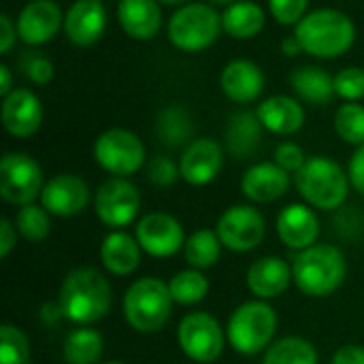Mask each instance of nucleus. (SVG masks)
Returning a JSON list of instances; mask_svg holds the SVG:
<instances>
[{"instance_id":"nucleus-1","label":"nucleus","mask_w":364,"mask_h":364,"mask_svg":"<svg viewBox=\"0 0 364 364\" xmlns=\"http://www.w3.org/2000/svg\"><path fill=\"white\" fill-rule=\"evenodd\" d=\"M58 303L66 320L87 326L107 318L113 305V290L96 269H75L62 282Z\"/></svg>"},{"instance_id":"nucleus-2","label":"nucleus","mask_w":364,"mask_h":364,"mask_svg":"<svg viewBox=\"0 0 364 364\" xmlns=\"http://www.w3.org/2000/svg\"><path fill=\"white\" fill-rule=\"evenodd\" d=\"M294 36L303 51L314 58H339L352 49L356 26L350 15L339 9H318L294 26Z\"/></svg>"},{"instance_id":"nucleus-3","label":"nucleus","mask_w":364,"mask_h":364,"mask_svg":"<svg viewBox=\"0 0 364 364\" xmlns=\"http://www.w3.org/2000/svg\"><path fill=\"white\" fill-rule=\"evenodd\" d=\"M346 256L335 245H311L299 252L292 260L294 284L303 294L314 299H322L337 292L346 279Z\"/></svg>"},{"instance_id":"nucleus-4","label":"nucleus","mask_w":364,"mask_h":364,"mask_svg":"<svg viewBox=\"0 0 364 364\" xmlns=\"http://www.w3.org/2000/svg\"><path fill=\"white\" fill-rule=\"evenodd\" d=\"M294 181L299 194L307 200V205L322 211L339 209L346 203L350 190V177L346 175V171L335 160L324 156L307 158Z\"/></svg>"},{"instance_id":"nucleus-5","label":"nucleus","mask_w":364,"mask_h":364,"mask_svg":"<svg viewBox=\"0 0 364 364\" xmlns=\"http://www.w3.org/2000/svg\"><path fill=\"white\" fill-rule=\"evenodd\" d=\"M173 303L168 284L158 277H143L126 290L124 316L134 331L158 333L171 320Z\"/></svg>"},{"instance_id":"nucleus-6","label":"nucleus","mask_w":364,"mask_h":364,"mask_svg":"<svg viewBox=\"0 0 364 364\" xmlns=\"http://www.w3.org/2000/svg\"><path fill=\"white\" fill-rule=\"evenodd\" d=\"M277 331V314L264 301H247L239 305L226 326V335L235 352L256 356L271 348Z\"/></svg>"},{"instance_id":"nucleus-7","label":"nucleus","mask_w":364,"mask_h":364,"mask_svg":"<svg viewBox=\"0 0 364 364\" xmlns=\"http://www.w3.org/2000/svg\"><path fill=\"white\" fill-rule=\"evenodd\" d=\"M168 41L186 53H198L211 47L222 32V15L207 2H188L179 6L166 26Z\"/></svg>"},{"instance_id":"nucleus-8","label":"nucleus","mask_w":364,"mask_h":364,"mask_svg":"<svg viewBox=\"0 0 364 364\" xmlns=\"http://www.w3.org/2000/svg\"><path fill=\"white\" fill-rule=\"evenodd\" d=\"M94 158L113 177H128L145 164V145L132 130L109 128L96 139Z\"/></svg>"},{"instance_id":"nucleus-9","label":"nucleus","mask_w":364,"mask_h":364,"mask_svg":"<svg viewBox=\"0 0 364 364\" xmlns=\"http://www.w3.org/2000/svg\"><path fill=\"white\" fill-rule=\"evenodd\" d=\"M41 164L21 151L4 154L0 160V196L11 205H32L43 192Z\"/></svg>"},{"instance_id":"nucleus-10","label":"nucleus","mask_w":364,"mask_h":364,"mask_svg":"<svg viewBox=\"0 0 364 364\" xmlns=\"http://www.w3.org/2000/svg\"><path fill=\"white\" fill-rule=\"evenodd\" d=\"M181 352L194 363H215L224 352V333L220 322L205 311L188 314L177 328Z\"/></svg>"},{"instance_id":"nucleus-11","label":"nucleus","mask_w":364,"mask_h":364,"mask_svg":"<svg viewBox=\"0 0 364 364\" xmlns=\"http://www.w3.org/2000/svg\"><path fill=\"white\" fill-rule=\"evenodd\" d=\"M141 209V194L126 177H111L94 194L96 218L109 228L128 226Z\"/></svg>"},{"instance_id":"nucleus-12","label":"nucleus","mask_w":364,"mask_h":364,"mask_svg":"<svg viewBox=\"0 0 364 364\" xmlns=\"http://www.w3.org/2000/svg\"><path fill=\"white\" fill-rule=\"evenodd\" d=\"M264 218L250 205H235L226 209L215 226L222 245L230 252H252L264 239Z\"/></svg>"},{"instance_id":"nucleus-13","label":"nucleus","mask_w":364,"mask_h":364,"mask_svg":"<svg viewBox=\"0 0 364 364\" xmlns=\"http://www.w3.org/2000/svg\"><path fill=\"white\" fill-rule=\"evenodd\" d=\"M136 241L154 258H168L183 250L186 235L181 224L168 213H147L136 224Z\"/></svg>"},{"instance_id":"nucleus-14","label":"nucleus","mask_w":364,"mask_h":364,"mask_svg":"<svg viewBox=\"0 0 364 364\" xmlns=\"http://www.w3.org/2000/svg\"><path fill=\"white\" fill-rule=\"evenodd\" d=\"M15 23L19 38L30 47H38L64 30V13L53 0H30L19 11Z\"/></svg>"},{"instance_id":"nucleus-15","label":"nucleus","mask_w":364,"mask_h":364,"mask_svg":"<svg viewBox=\"0 0 364 364\" xmlns=\"http://www.w3.org/2000/svg\"><path fill=\"white\" fill-rule=\"evenodd\" d=\"M90 203V188L79 175L62 173L51 177L41 192V207L51 215L73 218L79 215Z\"/></svg>"},{"instance_id":"nucleus-16","label":"nucleus","mask_w":364,"mask_h":364,"mask_svg":"<svg viewBox=\"0 0 364 364\" xmlns=\"http://www.w3.org/2000/svg\"><path fill=\"white\" fill-rule=\"evenodd\" d=\"M2 124L4 130L15 139L32 136L43 124V105L41 98L28 87H15L9 96L2 98Z\"/></svg>"},{"instance_id":"nucleus-17","label":"nucleus","mask_w":364,"mask_h":364,"mask_svg":"<svg viewBox=\"0 0 364 364\" xmlns=\"http://www.w3.org/2000/svg\"><path fill=\"white\" fill-rule=\"evenodd\" d=\"M224 166V151L215 139H194L181 154V179L190 186L211 183Z\"/></svg>"},{"instance_id":"nucleus-18","label":"nucleus","mask_w":364,"mask_h":364,"mask_svg":"<svg viewBox=\"0 0 364 364\" xmlns=\"http://www.w3.org/2000/svg\"><path fill=\"white\" fill-rule=\"evenodd\" d=\"M107 28V9L96 0H77L64 13V34L77 47L94 45Z\"/></svg>"},{"instance_id":"nucleus-19","label":"nucleus","mask_w":364,"mask_h":364,"mask_svg":"<svg viewBox=\"0 0 364 364\" xmlns=\"http://www.w3.org/2000/svg\"><path fill=\"white\" fill-rule=\"evenodd\" d=\"M220 85L226 98L239 105H247L256 100L264 90V73L262 68L245 58L230 60L220 73Z\"/></svg>"},{"instance_id":"nucleus-20","label":"nucleus","mask_w":364,"mask_h":364,"mask_svg":"<svg viewBox=\"0 0 364 364\" xmlns=\"http://www.w3.org/2000/svg\"><path fill=\"white\" fill-rule=\"evenodd\" d=\"M277 235L286 247L303 252L316 245V239L320 235L318 215L311 211V207L292 203L284 207L277 215Z\"/></svg>"},{"instance_id":"nucleus-21","label":"nucleus","mask_w":364,"mask_h":364,"mask_svg":"<svg viewBox=\"0 0 364 364\" xmlns=\"http://www.w3.org/2000/svg\"><path fill=\"white\" fill-rule=\"evenodd\" d=\"M290 188V173L275 162H260L250 166L241 179V192L252 203H275Z\"/></svg>"},{"instance_id":"nucleus-22","label":"nucleus","mask_w":364,"mask_h":364,"mask_svg":"<svg viewBox=\"0 0 364 364\" xmlns=\"http://www.w3.org/2000/svg\"><path fill=\"white\" fill-rule=\"evenodd\" d=\"M256 115H258L260 124L264 126V130L279 134V136L294 134L305 124L303 105L290 96H284V94H277V96L262 100L256 109Z\"/></svg>"},{"instance_id":"nucleus-23","label":"nucleus","mask_w":364,"mask_h":364,"mask_svg":"<svg viewBox=\"0 0 364 364\" xmlns=\"http://www.w3.org/2000/svg\"><path fill=\"white\" fill-rule=\"evenodd\" d=\"M117 21L122 30L136 41L154 38L162 28V11L158 0H119Z\"/></svg>"},{"instance_id":"nucleus-24","label":"nucleus","mask_w":364,"mask_h":364,"mask_svg":"<svg viewBox=\"0 0 364 364\" xmlns=\"http://www.w3.org/2000/svg\"><path fill=\"white\" fill-rule=\"evenodd\" d=\"M292 269L279 256H264L247 269V288L258 299H275L290 286Z\"/></svg>"},{"instance_id":"nucleus-25","label":"nucleus","mask_w":364,"mask_h":364,"mask_svg":"<svg viewBox=\"0 0 364 364\" xmlns=\"http://www.w3.org/2000/svg\"><path fill=\"white\" fill-rule=\"evenodd\" d=\"M102 267L113 275H130L141 264V245L134 237L113 230L100 243Z\"/></svg>"},{"instance_id":"nucleus-26","label":"nucleus","mask_w":364,"mask_h":364,"mask_svg":"<svg viewBox=\"0 0 364 364\" xmlns=\"http://www.w3.org/2000/svg\"><path fill=\"white\" fill-rule=\"evenodd\" d=\"M262 124L256 111H237L226 126V147L235 158H250L262 141Z\"/></svg>"},{"instance_id":"nucleus-27","label":"nucleus","mask_w":364,"mask_h":364,"mask_svg":"<svg viewBox=\"0 0 364 364\" xmlns=\"http://www.w3.org/2000/svg\"><path fill=\"white\" fill-rule=\"evenodd\" d=\"M267 23L264 9L252 0H237L222 13V30L239 41L254 38L262 32Z\"/></svg>"},{"instance_id":"nucleus-28","label":"nucleus","mask_w":364,"mask_h":364,"mask_svg":"<svg viewBox=\"0 0 364 364\" xmlns=\"http://www.w3.org/2000/svg\"><path fill=\"white\" fill-rule=\"evenodd\" d=\"M294 94L309 105H328L335 92V77L318 66H301L290 75Z\"/></svg>"},{"instance_id":"nucleus-29","label":"nucleus","mask_w":364,"mask_h":364,"mask_svg":"<svg viewBox=\"0 0 364 364\" xmlns=\"http://www.w3.org/2000/svg\"><path fill=\"white\" fill-rule=\"evenodd\" d=\"M156 132H158V139L166 147H181L194 134L192 115L183 107L171 105V107L160 111L158 122H156Z\"/></svg>"},{"instance_id":"nucleus-30","label":"nucleus","mask_w":364,"mask_h":364,"mask_svg":"<svg viewBox=\"0 0 364 364\" xmlns=\"http://www.w3.org/2000/svg\"><path fill=\"white\" fill-rule=\"evenodd\" d=\"M105 341L94 328H77L64 341V360L68 364H98Z\"/></svg>"},{"instance_id":"nucleus-31","label":"nucleus","mask_w":364,"mask_h":364,"mask_svg":"<svg viewBox=\"0 0 364 364\" xmlns=\"http://www.w3.org/2000/svg\"><path fill=\"white\" fill-rule=\"evenodd\" d=\"M220 252H222V241H220L218 232L205 230V228L190 235L183 245V256H186L188 264L198 271L211 269L218 262Z\"/></svg>"},{"instance_id":"nucleus-32","label":"nucleus","mask_w":364,"mask_h":364,"mask_svg":"<svg viewBox=\"0 0 364 364\" xmlns=\"http://www.w3.org/2000/svg\"><path fill=\"white\" fill-rule=\"evenodd\" d=\"M262 364H318V352L303 337H284L271 343Z\"/></svg>"},{"instance_id":"nucleus-33","label":"nucleus","mask_w":364,"mask_h":364,"mask_svg":"<svg viewBox=\"0 0 364 364\" xmlns=\"http://www.w3.org/2000/svg\"><path fill=\"white\" fill-rule=\"evenodd\" d=\"M168 290H171V296H173L175 303H179V305H196L207 296L209 282L198 269H188V271H179L171 279Z\"/></svg>"},{"instance_id":"nucleus-34","label":"nucleus","mask_w":364,"mask_h":364,"mask_svg":"<svg viewBox=\"0 0 364 364\" xmlns=\"http://www.w3.org/2000/svg\"><path fill=\"white\" fill-rule=\"evenodd\" d=\"M335 132L350 145H364V107L360 102H343L337 109Z\"/></svg>"},{"instance_id":"nucleus-35","label":"nucleus","mask_w":364,"mask_h":364,"mask_svg":"<svg viewBox=\"0 0 364 364\" xmlns=\"http://www.w3.org/2000/svg\"><path fill=\"white\" fill-rule=\"evenodd\" d=\"M15 228L17 232L30 241V243H38L43 239H47L49 230H51V222H49V211L45 207L38 205H26L19 209L17 218H15Z\"/></svg>"},{"instance_id":"nucleus-36","label":"nucleus","mask_w":364,"mask_h":364,"mask_svg":"<svg viewBox=\"0 0 364 364\" xmlns=\"http://www.w3.org/2000/svg\"><path fill=\"white\" fill-rule=\"evenodd\" d=\"M30 343L28 337L11 324L0 328V364H28Z\"/></svg>"},{"instance_id":"nucleus-37","label":"nucleus","mask_w":364,"mask_h":364,"mask_svg":"<svg viewBox=\"0 0 364 364\" xmlns=\"http://www.w3.org/2000/svg\"><path fill=\"white\" fill-rule=\"evenodd\" d=\"M19 70L34 85H47L53 79V62L36 49H28L19 58Z\"/></svg>"},{"instance_id":"nucleus-38","label":"nucleus","mask_w":364,"mask_h":364,"mask_svg":"<svg viewBox=\"0 0 364 364\" xmlns=\"http://www.w3.org/2000/svg\"><path fill=\"white\" fill-rule=\"evenodd\" d=\"M335 92L348 102H358L364 98V68L348 66L335 75Z\"/></svg>"},{"instance_id":"nucleus-39","label":"nucleus","mask_w":364,"mask_h":364,"mask_svg":"<svg viewBox=\"0 0 364 364\" xmlns=\"http://www.w3.org/2000/svg\"><path fill=\"white\" fill-rule=\"evenodd\" d=\"M181 177L179 164H175L168 156H156L147 162V179L158 188H168Z\"/></svg>"},{"instance_id":"nucleus-40","label":"nucleus","mask_w":364,"mask_h":364,"mask_svg":"<svg viewBox=\"0 0 364 364\" xmlns=\"http://www.w3.org/2000/svg\"><path fill=\"white\" fill-rule=\"evenodd\" d=\"M309 0H269L271 15L282 26H296L307 15Z\"/></svg>"},{"instance_id":"nucleus-41","label":"nucleus","mask_w":364,"mask_h":364,"mask_svg":"<svg viewBox=\"0 0 364 364\" xmlns=\"http://www.w3.org/2000/svg\"><path fill=\"white\" fill-rule=\"evenodd\" d=\"M275 164L277 166H282L286 173H299L303 166H305V162H307V158H305V151L296 145V143H279L277 147H275Z\"/></svg>"},{"instance_id":"nucleus-42","label":"nucleus","mask_w":364,"mask_h":364,"mask_svg":"<svg viewBox=\"0 0 364 364\" xmlns=\"http://www.w3.org/2000/svg\"><path fill=\"white\" fill-rule=\"evenodd\" d=\"M17 23H13L9 13H0V53H9L17 38Z\"/></svg>"},{"instance_id":"nucleus-43","label":"nucleus","mask_w":364,"mask_h":364,"mask_svg":"<svg viewBox=\"0 0 364 364\" xmlns=\"http://www.w3.org/2000/svg\"><path fill=\"white\" fill-rule=\"evenodd\" d=\"M348 177H350V183L364 194V145H360L354 154H352V160H350V168H348Z\"/></svg>"},{"instance_id":"nucleus-44","label":"nucleus","mask_w":364,"mask_h":364,"mask_svg":"<svg viewBox=\"0 0 364 364\" xmlns=\"http://www.w3.org/2000/svg\"><path fill=\"white\" fill-rule=\"evenodd\" d=\"M331 364H364L363 346H343L335 352Z\"/></svg>"},{"instance_id":"nucleus-45","label":"nucleus","mask_w":364,"mask_h":364,"mask_svg":"<svg viewBox=\"0 0 364 364\" xmlns=\"http://www.w3.org/2000/svg\"><path fill=\"white\" fill-rule=\"evenodd\" d=\"M15 226L9 220L0 222V258H6L15 247Z\"/></svg>"},{"instance_id":"nucleus-46","label":"nucleus","mask_w":364,"mask_h":364,"mask_svg":"<svg viewBox=\"0 0 364 364\" xmlns=\"http://www.w3.org/2000/svg\"><path fill=\"white\" fill-rule=\"evenodd\" d=\"M41 322L45 326H55L62 318H64V311H62V305L60 303H45L41 307V314H38Z\"/></svg>"},{"instance_id":"nucleus-47","label":"nucleus","mask_w":364,"mask_h":364,"mask_svg":"<svg viewBox=\"0 0 364 364\" xmlns=\"http://www.w3.org/2000/svg\"><path fill=\"white\" fill-rule=\"evenodd\" d=\"M15 87H13V73H11V68H9V64H0V96L4 98V96H9L11 92H13Z\"/></svg>"},{"instance_id":"nucleus-48","label":"nucleus","mask_w":364,"mask_h":364,"mask_svg":"<svg viewBox=\"0 0 364 364\" xmlns=\"http://www.w3.org/2000/svg\"><path fill=\"white\" fill-rule=\"evenodd\" d=\"M282 51H284V55H288V58H296L299 53H305L303 51V47H301V43H299V38L292 34V36H286L284 41H282Z\"/></svg>"},{"instance_id":"nucleus-49","label":"nucleus","mask_w":364,"mask_h":364,"mask_svg":"<svg viewBox=\"0 0 364 364\" xmlns=\"http://www.w3.org/2000/svg\"><path fill=\"white\" fill-rule=\"evenodd\" d=\"M207 4H211V6H230L232 2H237V0H205Z\"/></svg>"},{"instance_id":"nucleus-50","label":"nucleus","mask_w":364,"mask_h":364,"mask_svg":"<svg viewBox=\"0 0 364 364\" xmlns=\"http://www.w3.org/2000/svg\"><path fill=\"white\" fill-rule=\"evenodd\" d=\"M160 4H168V6H183V4H188L190 0H158Z\"/></svg>"},{"instance_id":"nucleus-51","label":"nucleus","mask_w":364,"mask_h":364,"mask_svg":"<svg viewBox=\"0 0 364 364\" xmlns=\"http://www.w3.org/2000/svg\"><path fill=\"white\" fill-rule=\"evenodd\" d=\"M102 364H126V363H119V360H109V363H102Z\"/></svg>"},{"instance_id":"nucleus-52","label":"nucleus","mask_w":364,"mask_h":364,"mask_svg":"<svg viewBox=\"0 0 364 364\" xmlns=\"http://www.w3.org/2000/svg\"><path fill=\"white\" fill-rule=\"evenodd\" d=\"M96 2H102V0H96Z\"/></svg>"}]
</instances>
